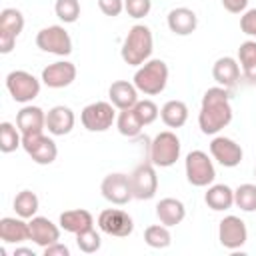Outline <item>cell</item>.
<instances>
[{
	"instance_id": "obj_37",
	"label": "cell",
	"mask_w": 256,
	"mask_h": 256,
	"mask_svg": "<svg viewBox=\"0 0 256 256\" xmlns=\"http://www.w3.org/2000/svg\"><path fill=\"white\" fill-rule=\"evenodd\" d=\"M124 10L130 18H144L152 10V0H124Z\"/></svg>"
},
{
	"instance_id": "obj_4",
	"label": "cell",
	"mask_w": 256,
	"mask_h": 256,
	"mask_svg": "<svg viewBox=\"0 0 256 256\" xmlns=\"http://www.w3.org/2000/svg\"><path fill=\"white\" fill-rule=\"evenodd\" d=\"M180 138L172 130L158 132L150 142V162L160 168H170L180 158Z\"/></svg>"
},
{
	"instance_id": "obj_10",
	"label": "cell",
	"mask_w": 256,
	"mask_h": 256,
	"mask_svg": "<svg viewBox=\"0 0 256 256\" xmlns=\"http://www.w3.org/2000/svg\"><path fill=\"white\" fill-rule=\"evenodd\" d=\"M132 196L136 200H152L158 192V176L152 162L138 164L130 174Z\"/></svg>"
},
{
	"instance_id": "obj_20",
	"label": "cell",
	"mask_w": 256,
	"mask_h": 256,
	"mask_svg": "<svg viewBox=\"0 0 256 256\" xmlns=\"http://www.w3.org/2000/svg\"><path fill=\"white\" fill-rule=\"evenodd\" d=\"M166 24L170 28V32H174L176 36H188L196 30L198 26V16L194 10L186 8V6H178L172 8L166 16Z\"/></svg>"
},
{
	"instance_id": "obj_33",
	"label": "cell",
	"mask_w": 256,
	"mask_h": 256,
	"mask_svg": "<svg viewBox=\"0 0 256 256\" xmlns=\"http://www.w3.org/2000/svg\"><path fill=\"white\" fill-rule=\"evenodd\" d=\"M234 204L242 212H256V184H240L234 190Z\"/></svg>"
},
{
	"instance_id": "obj_43",
	"label": "cell",
	"mask_w": 256,
	"mask_h": 256,
	"mask_svg": "<svg viewBox=\"0 0 256 256\" xmlns=\"http://www.w3.org/2000/svg\"><path fill=\"white\" fill-rule=\"evenodd\" d=\"M254 178H256V168H254Z\"/></svg>"
},
{
	"instance_id": "obj_31",
	"label": "cell",
	"mask_w": 256,
	"mask_h": 256,
	"mask_svg": "<svg viewBox=\"0 0 256 256\" xmlns=\"http://www.w3.org/2000/svg\"><path fill=\"white\" fill-rule=\"evenodd\" d=\"M144 242L150 248L162 250V248H168L172 244V234H170L168 226H164V224H152V226H148L144 230Z\"/></svg>"
},
{
	"instance_id": "obj_8",
	"label": "cell",
	"mask_w": 256,
	"mask_h": 256,
	"mask_svg": "<svg viewBox=\"0 0 256 256\" xmlns=\"http://www.w3.org/2000/svg\"><path fill=\"white\" fill-rule=\"evenodd\" d=\"M22 148L26 150V154L40 166H48L56 160L58 156V146L52 138H48L42 132H30V134H22Z\"/></svg>"
},
{
	"instance_id": "obj_27",
	"label": "cell",
	"mask_w": 256,
	"mask_h": 256,
	"mask_svg": "<svg viewBox=\"0 0 256 256\" xmlns=\"http://www.w3.org/2000/svg\"><path fill=\"white\" fill-rule=\"evenodd\" d=\"M160 118L168 128H182L188 122V106L182 100H168L160 108Z\"/></svg>"
},
{
	"instance_id": "obj_13",
	"label": "cell",
	"mask_w": 256,
	"mask_h": 256,
	"mask_svg": "<svg viewBox=\"0 0 256 256\" xmlns=\"http://www.w3.org/2000/svg\"><path fill=\"white\" fill-rule=\"evenodd\" d=\"M100 192H102L104 200H108L110 204H116V206L128 204L134 198L132 186H130V174L112 172V174L104 176V180L100 184Z\"/></svg>"
},
{
	"instance_id": "obj_40",
	"label": "cell",
	"mask_w": 256,
	"mask_h": 256,
	"mask_svg": "<svg viewBox=\"0 0 256 256\" xmlns=\"http://www.w3.org/2000/svg\"><path fill=\"white\" fill-rule=\"evenodd\" d=\"M44 256H70V248L58 240L44 248Z\"/></svg>"
},
{
	"instance_id": "obj_17",
	"label": "cell",
	"mask_w": 256,
	"mask_h": 256,
	"mask_svg": "<svg viewBox=\"0 0 256 256\" xmlns=\"http://www.w3.org/2000/svg\"><path fill=\"white\" fill-rule=\"evenodd\" d=\"M74 124H76V116H74L72 108H68L64 104L52 106L46 112V130L52 136H66V134H70Z\"/></svg>"
},
{
	"instance_id": "obj_9",
	"label": "cell",
	"mask_w": 256,
	"mask_h": 256,
	"mask_svg": "<svg viewBox=\"0 0 256 256\" xmlns=\"http://www.w3.org/2000/svg\"><path fill=\"white\" fill-rule=\"evenodd\" d=\"M36 46L42 52L56 54V56H68L72 52V38L64 30V26H46L36 34Z\"/></svg>"
},
{
	"instance_id": "obj_23",
	"label": "cell",
	"mask_w": 256,
	"mask_h": 256,
	"mask_svg": "<svg viewBox=\"0 0 256 256\" xmlns=\"http://www.w3.org/2000/svg\"><path fill=\"white\" fill-rule=\"evenodd\" d=\"M108 98L114 104V108H118V110L134 108V104L138 102V88L134 86V82L116 80L108 88Z\"/></svg>"
},
{
	"instance_id": "obj_1",
	"label": "cell",
	"mask_w": 256,
	"mask_h": 256,
	"mask_svg": "<svg viewBox=\"0 0 256 256\" xmlns=\"http://www.w3.org/2000/svg\"><path fill=\"white\" fill-rule=\"evenodd\" d=\"M232 122V106H230V92L224 86H212L204 92L200 112H198V126L202 134L214 136L222 128Z\"/></svg>"
},
{
	"instance_id": "obj_41",
	"label": "cell",
	"mask_w": 256,
	"mask_h": 256,
	"mask_svg": "<svg viewBox=\"0 0 256 256\" xmlns=\"http://www.w3.org/2000/svg\"><path fill=\"white\" fill-rule=\"evenodd\" d=\"M220 2H222V6H224L230 14H240V12H244L246 6H248V0H220Z\"/></svg>"
},
{
	"instance_id": "obj_25",
	"label": "cell",
	"mask_w": 256,
	"mask_h": 256,
	"mask_svg": "<svg viewBox=\"0 0 256 256\" xmlns=\"http://www.w3.org/2000/svg\"><path fill=\"white\" fill-rule=\"evenodd\" d=\"M156 218L164 226H176L186 218V206L178 198H162L156 204Z\"/></svg>"
},
{
	"instance_id": "obj_14",
	"label": "cell",
	"mask_w": 256,
	"mask_h": 256,
	"mask_svg": "<svg viewBox=\"0 0 256 256\" xmlns=\"http://www.w3.org/2000/svg\"><path fill=\"white\" fill-rule=\"evenodd\" d=\"M218 240L226 250H238L248 240V228L242 218L230 214L224 216L218 224Z\"/></svg>"
},
{
	"instance_id": "obj_15",
	"label": "cell",
	"mask_w": 256,
	"mask_h": 256,
	"mask_svg": "<svg viewBox=\"0 0 256 256\" xmlns=\"http://www.w3.org/2000/svg\"><path fill=\"white\" fill-rule=\"evenodd\" d=\"M210 154L224 168H236L242 162V156H244L242 146L236 140L226 138V136H214L212 138V142H210Z\"/></svg>"
},
{
	"instance_id": "obj_3",
	"label": "cell",
	"mask_w": 256,
	"mask_h": 256,
	"mask_svg": "<svg viewBox=\"0 0 256 256\" xmlns=\"http://www.w3.org/2000/svg\"><path fill=\"white\" fill-rule=\"evenodd\" d=\"M166 84H168V66L160 58H152L144 62L134 72V86L138 88V92L146 96H156L164 92Z\"/></svg>"
},
{
	"instance_id": "obj_38",
	"label": "cell",
	"mask_w": 256,
	"mask_h": 256,
	"mask_svg": "<svg viewBox=\"0 0 256 256\" xmlns=\"http://www.w3.org/2000/svg\"><path fill=\"white\" fill-rule=\"evenodd\" d=\"M240 30L246 36L256 38V8H250L240 16Z\"/></svg>"
},
{
	"instance_id": "obj_22",
	"label": "cell",
	"mask_w": 256,
	"mask_h": 256,
	"mask_svg": "<svg viewBox=\"0 0 256 256\" xmlns=\"http://www.w3.org/2000/svg\"><path fill=\"white\" fill-rule=\"evenodd\" d=\"M16 126L22 134H30V132H42L46 128V112L40 106H32L26 104L18 110L16 114Z\"/></svg>"
},
{
	"instance_id": "obj_42",
	"label": "cell",
	"mask_w": 256,
	"mask_h": 256,
	"mask_svg": "<svg viewBox=\"0 0 256 256\" xmlns=\"http://www.w3.org/2000/svg\"><path fill=\"white\" fill-rule=\"evenodd\" d=\"M18 254H28V256H34V252H32L30 248H16V250H14V256H18Z\"/></svg>"
},
{
	"instance_id": "obj_21",
	"label": "cell",
	"mask_w": 256,
	"mask_h": 256,
	"mask_svg": "<svg viewBox=\"0 0 256 256\" xmlns=\"http://www.w3.org/2000/svg\"><path fill=\"white\" fill-rule=\"evenodd\" d=\"M212 78L216 80L218 86H224V88H232L238 84L240 80V64L236 58L232 56H222L214 62L212 66Z\"/></svg>"
},
{
	"instance_id": "obj_19",
	"label": "cell",
	"mask_w": 256,
	"mask_h": 256,
	"mask_svg": "<svg viewBox=\"0 0 256 256\" xmlns=\"http://www.w3.org/2000/svg\"><path fill=\"white\" fill-rule=\"evenodd\" d=\"M0 240L4 244H20L30 240V224L20 216H4L0 220Z\"/></svg>"
},
{
	"instance_id": "obj_24",
	"label": "cell",
	"mask_w": 256,
	"mask_h": 256,
	"mask_svg": "<svg viewBox=\"0 0 256 256\" xmlns=\"http://www.w3.org/2000/svg\"><path fill=\"white\" fill-rule=\"evenodd\" d=\"M58 224L62 230L70 232V234H78V232H84L88 228H94V218L88 210L84 208H74V210H64L58 218Z\"/></svg>"
},
{
	"instance_id": "obj_39",
	"label": "cell",
	"mask_w": 256,
	"mask_h": 256,
	"mask_svg": "<svg viewBox=\"0 0 256 256\" xmlns=\"http://www.w3.org/2000/svg\"><path fill=\"white\" fill-rule=\"evenodd\" d=\"M98 8L102 10V14L116 18L124 10V0H98Z\"/></svg>"
},
{
	"instance_id": "obj_11",
	"label": "cell",
	"mask_w": 256,
	"mask_h": 256,
	"mask_svg": "<svg viewBox=\"0 0 256 256\" xmlns=\"http://www.w3.org/2000/svg\"><path fill=\"white\" fill-rule=\"evenodd\" d=\"M24 30V14L18 8H4L0 12V52L10 54L16 38Z\"/></svg>"
},
{
	"instance_id": "obj_12",
	"label": "cell",
	"mask_w": 256,
	"mask_h": 256,
	"mask_svg": "<svg viewBox=\"0 0 256 256\" xmlns=\"http://www.w3.org/2000/svg\"><path fill=\"white\" fill-rule=\"evenodd\" d=\"M98 228L108 234V236H116V238H126L132 234L134 230V220L126 210L120 208H106L98 214Z\"/></svg>"
},
{
	"instance_id": "obj_7",
	"label": "cell",
	"mask_w": 256,
	"mask_h": 256,
	"mask_svg": "<svg viewBox=\"0 0 256 256\" xmlns=\"http://www.w3.org/2000/svg\"><path fill=\"white\" fill-rule=\"evenodd\" d=\"M6 90L20 104H30L40 94V80L26 70H12L6 76Z\"/></svg>"
},
{
	"instance_id": "obj_26",
	"label": "cell",
	"mask_w": 256,
	"mask_h": 256,
	"mask_svg": "<svg viewBox=\"0 0 256 256\" xmlns=\"http://www.w3.org/2000/svg\"><path fill=\"white\" fill-rule=\"evenodd\" d=\"M204 202L214 212L230 210L234 206V190L228 184H210L204 194Z\"/></svg>"
},
{
	"instance_id": "obj_32",
	"label": "cell",
	"mask_w": 256,
	"mask_h": 256,
	"mask_svg": "<svg viewBox=\"0 0 256 256\" xmlns=\"http://www.w3.org/2000/svg\"><path fill=\"white\" fill-rule=\"evenodd\" d=\"M20 146H22V132L18 130V126H14L12 122H2L0 124V150L4 154H10Z\"/></svg>"
},
{
	"instance_id": "obj_29",
	"label": "cell",
	"mask_w": 256,
	"mask_h": 256,
	"mask_svg": "<svg viewBox=\"0 0 256 256\" xmlns=\"http://www.w3.org/2000/svg\"><path fill=\"white\" fill-rule=\"evenodd\" d=\"M38 208H40V200H38V196L32 190H20L16 194V198H14V212H16V216L30 220V218L36 216Z\"/></svg>"
},
{
	"instance_id": "obj_6",
	"label": "cell",
	"mask_w": 256,
	"mask_h": 256,
	"mask_svg": "<svg viewBox=\"0 0 256 256\" xmlns=\"http://www.w3.org/2000/svg\"><path fill=\"white\" fill-rule=\"evenodd\" d=\"M80 122L88 132H106L116 122L114 104L98 100V102L84 106L80 112Z\"/></svg>"
},
{
	"instance_id": "obj_30",
	"label": "cell",
	"mask_w": 256,
	"mask_h": 256,
	"mask_svg": "<svg viewBox=\"0 0 256 256\" xmlns=\"http://www.w3.org/2000/svg\"><path fill=\"white\" fill-rule=\"evenodd\" d=\"M116 128H118V132H120L122 136H126V138H136V136L142 132L144 124H142L140 118L136 116L134 108H126V110H120V114L116 116Z\"/></svg>"
},
{
	"instance_id": "obj_2",
	"label": "cell",
	"mask_w": 256,
	"mask_h": 256,
	"mask_svg": "<svg viewBox=\"0 0 256 256\" xmlns=\"http://www.w3.org/2000/svg\"><path fill=\"white\" fill-rule=\"evenodd\" d=\"M154 50V38L152 30L146 24H134L120 48V56L128 66H142L144 62L150 60Z\"/></svg>"
},
{
	"instance_id": "obj_18",
	"label": "cell",
	"mask_w": 256,
	"mask_h": 256,
	"mask_svg": "<svg viewBox=\"0 0 256 256\" xmlns=\"http://www.w3.org/2000/svg\"><path fill=\"white\" fill-rule=\"evenodd\" d=\"M30 224V240L42 250L60 240V228L46 216H34L28 220Z\"/></svg>"
},
{
	"instance_id": "obj_5",
	"label": "cell",
	"mask_w": 256,
	"mask_h": 256,
	"mask_svg": "<svg viewBox=\"0 0 256 256\" xmlns=\"http://www.w3.org/2000/svg\"><path fill=\"white\" fill-rule=\"evenodd\" d=\"M184 170H186V180L196 188L210 186L216 178V168L204 150L188 152V156L184 160Z\"/></svg>"
},
{
	"instance_id": "obj_28",
	"label": "cell",
	"mask_w": 256,
	"mask_h": 256,
	"mask_svg": "<svg viewBox=\"0 0 256 256\" xmlns=\"http://www.w3.org/2000/svg\"><path fill=\"white\" fill-rule=\"evenodd\" d=\"M238 64L248 82L256 84V40H246L238 48Z\"/></svg>"
},
{
	"instance_id": "obj_35",
	"label": "cell",
	"mask_w": 256,
	"mask_h": 256,
	"mask_svg": "<svg viewBox=\"0 0 256 256\" xmlns=\"http://www.w3.org/2000/svg\"><path fill=\"white\" fill-rule=\"evenodd\" d=\"M54 12L64 24H72L80 18V2L78 0H56Z\"/></svg>"
},
{
	"instance_id": "obj_36",
	"label": "cell",
	"mask_w": 256,
	"mask_h": 256,
	"mask_svg": "<svg viewBox=\"0 0 256 256\" xmlns=\"http://www.w3.org/2000/svg\"><path fill=\"white\" fill-rule=\"evenodd\" d=\"M134 112H136V116L140 118V122H142L144 126L152 124V122L160 116V108H158L152 100H138V102L134 104Z\"/></svg>"
},
{
	"instance_id": "obj_34",
	"label": "cell",
	"mask_w": 256,
	"mask_h": 256,
	"mask_svg": "<svg viewBox=\"0 0 256 256\" xmlns=\"http://www.w3.org/2000/svg\"><path fill=\"white\" fill-rule=\"evenodd\" d=\"M76 246H78L80 252H84V254H94V252L100 250L102 238H100V234H98L94 228H88V230L76 234Z\"/></svg>"
},
{
	"instance_id": "obj_16",
	"label": "cell",
	"mask_w": 256,
	"mask_h": 256,
	"mask_svg": "<svg viewBox=\"0 0 256 256\" xmlns=\"http://www.w3.org/2000/svg\"><path fill=\"white\" fill-rule=\"evenodd\" d=\"M40 80L48 86V88H66L70 86L74 80H76V66L68 60H58V62H52L48 64L44 70H42V76Z\"/></svg>"
}]
</instances>
